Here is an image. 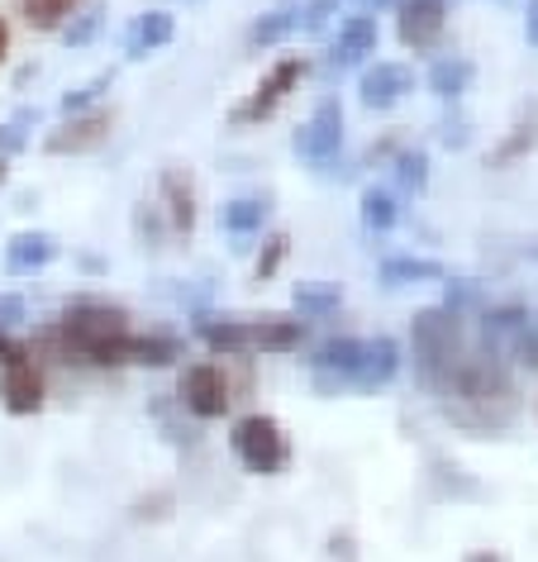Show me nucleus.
Wrapping results in <instances>:
<instances>
[{
	"label": "nucleus",
	"mask_w": 538,
	"mask_h": 562,
	"mask_svg": "<svg viewBox=\"0 0 538 562\" xmlns=\"http://www.w3.org/2000/svg\"><path fill=\"white\" fill-rule=\"evenodd\" d=\"M438 405L448 419H458L467 429H505L519 415V391L515 376L501 362V353H467L444 382L434 386Z\"/></svg>",
	"instance_id": "nucleus-1"
},
{
	"label": "nucleus",
	"mask_w": 538,
	"mask_h": 562,
	"mask_svg": "<svg viewBox=\"0 0 538 562\" xmlns=\"http://www.w3.org/2000/svg\"><path fill=\"white\" fill-rule=\"evenodd\" d=\"M195 339L215 358H258V353H291L305 344V325L287 315H201L195 319Z\"/></svg>",
	"instance_id": "nucleus-2"
},
{
	"label": "nucleus",
	"mask_w": 538,
	"mask_h": 562,
	"mask_svg": "<svg viewBox=\"0 0 538 562\" xmlns=\"http://www.w3.org/2000/svg\"><path fill=\"white\" fill-rule=\"evenodd\" d=\"M134 334L130 311L110 301H72L58 319V339L67 353L96 362V368H124V339Z\"/></svg>",
	"instance_id": "nucleus-3"
},
{
	"label": "nucleus",
	"mask_w": 538,
	"mask_h": 562,
	"mask_svg": "<svg viewBox=\"0 0 538 562\" xmlns=\"http://www.w3.org/2000/svg\"><path fill=\"white\" fill-rule=\"evenodd\" d=\"M410 348H415V368L424 376V386H438L444 376L467 358V334H462V315H452L448 305L419 311L410 325Z\"/></svg>",
	"instance_id": "nucleus-4"
},
{
	"label": "nucleus",
	"mask_w": 538,
	"mask_h": 562,
	"mask_svg": "<svg viewBox=\"0 0 538 562\" xmlns=\"http://www.w3.org/2000/svg\"><path fill=\"white\" fill-rule=\"evenodd\" d=\"M229 453L238 458V468L253 476H277L291 462V439L272 415H238L229 429Z\"/></svg>",
	"instance_id": "nucleus-5"
},
{
	"label": "nucleus",
	"mask_w": 538,
	"mask_h": 562,
	"mask_svg": "<svg viewBox=\"0 0 538 562\" xmlns=\"http://www.w3.org/2000/svg\"><path fill=\"white\" fill-rule=\"evenodd\" d=\"M177 401L181 411H191L195 419H224L234 405V376H229V362H191L177 382Z\"/></svg>",
	"instance_id": "nucleus-6"
},
{
	"label": "nucleus",
	"mask_w": 538,
	"mask_h": 562,
	"mask_svg": "<svg viewBox=\"0 0 538 562\" xmlns=\"http://www.w3.org/2000/svg\"><path fill=\"white\" fill-rule=\"evenodd\" d=\"M305 58L301 53H291V58H281V63H272V72H267L258 87H253L244 101H238L234 110H229V124H238V130H244V124H262V120H272L277 110H281V101H287V95L301 87V77H305Z\"/></svg>",
	"instance_id": "nucleus-7"
},
{
	"label": "nucleus",
	"mask_w": 538,
	"mask_h": 562,
	"mask_svg": "<svg viewBox=\"0 0 538 562\" xmlns=\"http://www.w3.org/2000/svg\"><path fill=\"white\" fill-rule=\"evenodd\" d=\"M110 138H115V110H81V115H67L58 130L44 134V153H53V158H87V153H101Z\"/></svg>",
	"instance_id": "nucleus-8"
},
{
	"label": "nucleus",
	"mask_w": 538,
	"mask_h": 562,
	"mask_svg": "<svg viewBox=\"0 0 538 562\" xmlns=\"http://www.w3.org/2000/svg\"><path fill=\"white\" fill-rule=\"evenodd\" d=\"M338 148H344V105L334 95H324L315 105V115L295 130V153L315 167H329L338 158Z\"/></svg>",
	"instance_id": "nucleus-9"
},
{
	"label": "nucleus",
	"mask_w": 538,
	"mask_h": 562,
	"mask_svg": "<svg viewBox=\"0 0 538 562\" xmlns=\"http://www.w3.org/2000/svg\"><path fill=\"white\" fill-rule=\"evenodd\" d=\"M448 30V0H395V34L405 48H434Z\"/></svg>",
	"instance_id": "nucleus-10"
},
{
	"label": "nucleus",
	"mask_w": 538,
	"mask_h": 562,
	"mask_svg": "<svg viewBox=\"0 0 538 562\" xmlns=\"http://www.w3.org/2000/svg\"><path fill=\"white\" fill-rule=\"evenodd\" d=\"M44 396L48 391H44V372H38L34 353L0 368V405H5L10 415H38L44 411Z\"/></svg>",
	"instance_id": "nucleus-11"
},
{
	"label": "nucleus",
	"mask_w": 538,
	"mask_h": 562,
	"mask_svg": "<svg viewBox=\"0 0 538 562\" xmlns=\"http://www.w3.org/2000/svg\"><path fill=\"white\" fill-rule=\"evenodd\" d=\"M362 105L367 110H391V105H401L410 91H415V67L410 63H391V58H381L372 63L362 72Z\"/></svg>",
	"instance_id": "nucleus-12"
},
{
	"label": "nucleus",
	"mask_w": 538,
	"mask_h": 562,
	"mask_svg": "<svg viewBox=\"0 0 538 562\" xmlns=\"http://www.w3.org/2000/svg\"><path fill=\"white\" fill-rule=\"evenodd\" d=\"M158 215L167 220V229L172 234H191L195 229V181L191 172H181V167H167L158 177Z\"/></svg>",
	"instance_id": "nucleus-13"
},
{
	"label": "nucleus",
	"mask_w": 538,
	"mask_h": 562,
	"mask_svg": "<svg viewBox=\"0 0 538 562\" xmlns=\"http://www.w3.org/2000/svg\"><path fill=\"white\" fill-rule=\"evenodd\" d=\"M367 53H377V20L372 15H348L338 24V38L329 48V72H348V67H358Z\"/></svg>",
	"instance_id": "nucleus-14"
},
{
	"label": "nucleus",
	"mask_w": 538,
	"mask_h": 562,
	"mask_svg": "<svg viewBox=\"0 0 538 562\" xmlns=\"http://www.w3.org/2000/svg\"><path fill=\"white\" fill-rule=\"evenodd\" d=\"M172 34H177V20L167 15V10H144L130 30H124V58L130 63H144L153 58L158 48L172 44Z\"/></svg>",
	"instance_id": "nucleus-15"
},
{
	"label": "nucleus",
	"mask_w": 538,
	"mask_h": 562,
	"mask_svg": "<svg viewBox=\"0 0 538 562\" xmlns=\"http://www.w3.org/2000/svg\"><path fill=\"white\" fill-rule=\"evenodd\" d=\"M58 258V238L48 229H24L5 244V272L10 277H30V272H44V267Z\"/></svg>",
	"instance_id": "nucleus-16"
},
{
	"label": "nucleus",
	"mask_w": 538,
	"mask_h": 562,
	"mask_svg": "<svg viewBox=\"0 0 538 562\" xmlns=\"http://www.w3.org/2000/svg\"><path fill=\"white\" fill-rule=\"evenodd\" d=\"M401 372V344L377 334V339H362V358H358V372H352V386H386L391 376Z\"/></svg>",
	"instance_id": "nucleus-17"
},
{
	"label": "nucleus",
	"mask_w": 538,
	"mask_h": 562,
	"mask_svg": "<svg viewBox=\"0 0 538 562\" xmlns=\"http://www.w3.org/2000/svg\"><path fill=\"white\" fill-rule=\"evenodd\" d=\"M295 24H301V0H277L267 15L253 20L248 48H277L287 34H295Z\"/></svg>",
	"instance_id": "nucleus-18"
},
{
	"label": "nucleus",
	"mask_w": 538,
	"mask_h": 562,
	"mask_svg": "<svg viewBox=\"0 0 538 562\" xmlns=\"http://www.w3.org/2000/svg\"><path fill=\"white\" fill-rule=\"evenodd\" d=\"M181 358V344L167 334H130L124 339V368H172Z\"/></svg>",
	"instance_id": "nucleus-19"
},
{
	"label": "nucleus",
	"mask_w": 538,
	"mask_h": 562,
	"mask_svg": "<svg viewBox=\"0 0 538 562\" xmlns=\"http://www.w3.org/2000/svg\"><path fill=\"white\" fill-rule=\"evenodd\" d=\"M472 81H477V67L472 58H458V53H448V58H438L429 67V91L438 101H462L472 91Z\"/></svg>",
	"instance_id": "nucleus-20"
},
{
	"label": "nucleus",
	"mask_w": 538,
	"mask_h": 562,
	"mask_svg": "<svg viewBox=\"0 0 538 562\" xmlns=\"http://www.w3.org/2000/svg\"><path fill=\"white\" fill-rule=\"evenodd\" d=\"M534 148H538V101H534V105H524V115L509 124V134L501 138V148L491 153V167H509V162L529 158Z\"/></svg>",
	"instance_id": "nucleus-21"
},
{
	"label": "nucleus",
	"mask_w": 538,
	"mask_h": 562,
	"mask_svg": "<svg viewBox=\"0 0 538 562\" xmlns=\"http://www.w3.org/2000/svg\"><path fill=\"white\" fill-rule=\"evenodd\" d=\"M81 5H87V0H15V15L38 34H53V30H63Z\"/></svg>",
	"instance_id": "nucleus-22"
},
{
	"label": "nucleus",
	"mask_w": 538,
	"mask_h": 562,
	"mask_svg": "<svg viewBox=\"0 0 538 562\" xmlns=\"http://www.w3.org/2000/svg\"><path fill=\"white\" fill-rule=\"evenodd\" d=\"M267 215H272V205L267 201H258V195H238V201H224L220 224H224V234L248 238V234H262Z\"/></svg>",
	"instance_id": "nucleus-23"
},
{
	"label": "nucleus",
	"mask_w": 538,
	"mask_h": 562,
	"mask_svg": "<svg viewBox=\"0 0 538 562\" xmlns=\"http://www.w3.org/2000/svg\"><path fill=\"white\" fill-rule=\"evenodd\" d=\"M381 281L386 286H410V281H444V262L434 258H386L381 262Z\"/></svg>",
	"instance_id": "nucleus-24"
},
{
	"label": "nucleus",
	"mask_w": 538,
	"mask_h": 562,
	"mask_svg": "<svg viewBox=\"0 0 538 562\" xmlns=\"http://www.w3.org/2000/svg\"><path fill=\"white\" fill-rule=\"evenodd\" d=\"M358 210H362V224L372 234H386V229H395V220H401V205H395V195L381 191V187H367Z\"/></svg>",
	"instance_id": "nucleus-25"
},
{
	"label": "nucleus",
	"mask_w": 538,
	"mask_h": 562,
	"mask_svg": "<svg viewBox=\"0 0 538 562\" xmlns=\"http://www.w3.org/2000/svg\"><path fill=\"white\" fill-rule=\"evenodd\" d=\"M101 24H105V5H81L72 20L63 24V44H72V48H87L96 34H101Z\"/></svg>",
	"instance_id": "nucleus-26"
},
{
	"label": "nucleus",
	"mask_w": 538,
	"mask_h": 562,
	"mask_svg": "<svg viewBox=\"0 0 538 562\" xmlns=\"http://www.w3.org/2000/svg\"><path fill=\"white\" fill-rule=\"evenodd\" d=\"M395 181H401V191H410V195H419L424 187H429V153H401L395 158Z\"/></svg>",
	"instance_id": "nucleus-27"
},
{
	"label": "nucleus",
	"mask_w": 538,
	"mask_h": 562,
	"mask_svg": "<svg viewBox=\"0 0 538 562\" xmlns=\"http://www.w3.org/2000/svg\"><path fill=\"white\" fill-rule=\"evenodd\" d=\"M38 120V110H20L15 120L0 124V158H15V153L30 148V124Z\"/></svg>",
	"instance_id": "nucleus-28"
},
{
	"label": "nucleus",
	"mask_w": 538,
	"mask_h": 562,
	"mask_svg": "<svg viewBox=\"0 0 538 562\" xmlns=\"http://www.w3.org/2000/svg\"><path fill=\"white\" fill-rule=\"evenodd\" d=\"M110 81H115V72H101V77L81 81L77 91H67V95H63V101H58V110H63V115H81V110H91L96 101H101V91L110 87Z\"/></svg>",
	"instance_id": "nucleus-29"
},
{
	"label": "nucleus",
	"mask_w": 538,
	"mask_h": 562,
	"mask_svg": "<svg viewBox=\"0 0 538 562\" xmlns=\"http://www.w3.org/2000/svg\"><path fill=\"white\" fill-rule=\"evenodd\" d=\"M338 301H344V296H338V291L334 286H295V305H301V311H334V305Z\"/></svg>",
	"instance_id": "nucleus-30"
},
{
	"label": "nucleus",
	"mask_w": 538,
	"mask_h": 562,
	"mask_svg": "<svg viewBox=\"0 0 538 562\" xmlns=\"http://www.w3.org/2000/svg\"><path fill=\"white\" fill-rule=\"evenodd\" d=\"M334 5H338V0H301V24H295V30H305V34H320L324 24H329Z\"/></svg>",
	"instance_id": "nucleus-31"
},
{
	"label": "nucleus",
	"mask_w": 538,
	"mask_h": 562,
	"mask_svg": "<svg viewBox=\"0 0 538 562\" xmlns=\"http://www.w3.org/2000/svg\"><path fill=\"white\" fill-rule=\"evenodd\" d=\"M481 301V286H477V281H467V277H458V281H448V311L452 315H462L467 311V305H477Z\"/></svg>",
	"instance_id": "nucleus-32"
},
{
	"label": "nucleus",
	"mask_w": 538,
	"mask_h": 562,
	"mask_svg": "<svg viewBox=\"0 0 538 562\" xmlns=\"http://www.w3.org/2000/svg\"><path fill=\"white\" fill-rule=\"evenodd\" d=\"M287 248H291V238H287V234H272V238H267V252L258 258V281L277 272L281 258H287Z\"/></svg>",
	"instance_id": "nucleus-33"
},
{
	"label": "nucleus",
	"mask_w": 538,
	"mask_h": 562,
	"mask_svg": "<svg viewBox=\"0 0 538 562\" xmlns=\"http://www.w3.org/2000/svg\"><path fill=\"white\" fill-rule=\"evenodd\" d=\"M438 138H444L448 148H467V144H472V124H467L462 115H448L444 130H438Z\"/></svg>",
	"instance_id": "nucleus-34"
},
{
	"label": "nucleus",
	"mask_w": 538,
	"mask_h": 562,
	"mask_svg": "<svg viewBox=\"0 0 538 562\" xmlns=\"http://www.w3.org/2000/svg\"><path fill=\"white\" fill-rule=\"evenodd\" d=\"M20 319H24V301L20 296H0V329H15L20 325Z\"/></svg>",
	"instance_id": "nucleus-35"
},
{
	"label": "nucleus",
	"mask_w": 538,
	"mask_h": 562,
	"mask_svg": "<svg viewBox=\"0 0 538 562\" xmlns=\"http://www.w3.org/2000/svg\"><path fill=\"white\" fill-rule=\"evenodd\" d=\"M524 38L538 48V0H529V10H524Z\"/></svg>",
	"instance_id": "nucleus-36"
},
{
	"label": "nucleus",
	"mask_w": 538,
	"mask_h": 562,
	"mask_svg": "<svg viewBox=\"0 0 538 562\" xmlns=\"http://www.w3.org/2000/svg\"><path fill=\"white\" fill-rule=\"evenodd\" d=\"M462 562H505V558L495 553V548H477V553H467Z\"/></svg>",
	"instance_id": "nucleus-37"
},
{
	"label": "nucleus",
	"mask_w": 538,
	"mask_h": 562,
	"mask_svg": "<svg viewBox=\"0 0 538 562\" xmlns=\"http://www.w3.org/2000/svg\"><path fill=\"white\" fill-rule=\"evenodd\" d=\"M5 53H10V24L0 20V63H5Z\"/></svg>",
	"instance_id": "nucleus-38"
},
{
	"label": "nucleus",
	"mask_w": 538,
	"mask_h": 562,
	"mask_svg": "<svg viewBox=\"0 0 538 562\" xmlns=\"http://www.w3.org/2000/svg\"><path fill=\"white\" fill-rule=\"evenodd\" d=\"M10 177V167H5V158H0V181H5Z\"/></svg>",
	"instance_id": "nucleus-39"
},
{
	"label": "nucleus",
	"mask_w": 538,
	"mask_h": 562,
	"mask_svg": "<svg viewBox=\"0 0 538 562\" xmlns=\"http://www.w3.org/2000/svg\"><path fill=\"white\" fill-rule=\"evenodd\" d=\"M367 5H391V0H367Z\"/></svg>",
	"instance_id": "nucleus-40"
},
{
	"label": "nucleus",
	"mask_w": 538,
	"mask_h": 562,
	"mask_svg": "<svg viewBox=\"0 0 538 562\" xmlns=\"http://www.w3.org/2000/svg\"><path fill=\"white\" fill-rule=\"evenodd\" d=\"M534 329H538V319H534Z\"/></svg>",
	"instance_id": "nucleus-41"
}]
</instances>
